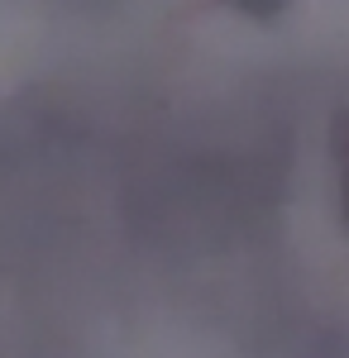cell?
<instances>
[{"mask_svg":"<svg viewBox=\"0 0 349 358\" xmlns=\"http://www.w3.org/2000/svg\"><path fill=\"white\" fill-rule=\"evenodd\" d=\"M335 167H340V210L349 224V106L335 120Z\"/></svg>","mask_w":349,"mask_h":358,"instance_id":"cell-1","label":"cell"},{"mask_svg":"<svg viewBox=\"0 0 349 358\" xmlns=\"http://www.w3.org/2000/svg\"><path fill=\"white\" fill-rule=\"evenodd\" d=\"M244 15H254V20H273V15H282L287 10V0H235Z\"/></svg>","mask_w":349,"mask_h":358,"instance_id":"cell-2","label":"cell"}]
</instances>
